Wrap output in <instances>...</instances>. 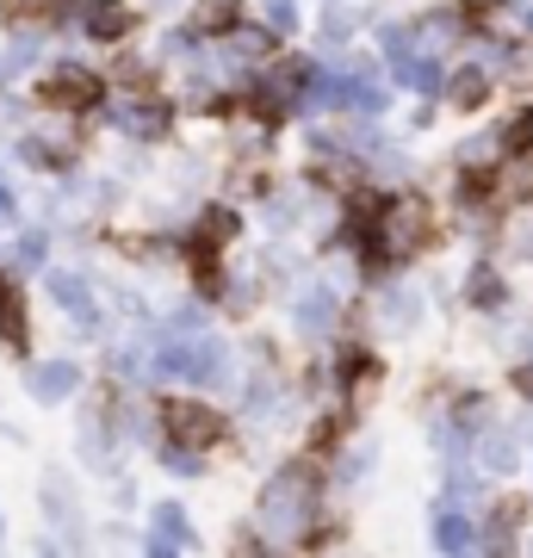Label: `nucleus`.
<instances>
[{
    "label": "nucleus",
    "instance_id": "f257e3e1",
    "mask_svg": "<svg viewBox=\"0 0 533 558\" xmlns=\"http://www.w3.org/2000/svg\"><path fill=\"white\" fill-rule=\"evenodd\" d=\"M156 366L168 379H186V385H223L230 379V348L218 336H198V329H180V341H161Z\"/></svg>",
    "mask_w": 533,
    "mask_h": 558
},
{
    "label": "nucleus",
    "instance_id": "f03ea898",
    "mask_svg": "<svg viewBox=\"0 0 533 558\" xmlns=\"http://www.w3.org/2000/svg\"><path fill=\"white\" fill-rule=\"evenodd\" d=\"M311 515H316V472L311 465H286V472L267 484V497H261V521H267L274 534H298Z\"/></svg>",
    "mask_w": 533,
    "mask_h": 558
},
{
    "label": "nucleus",
    "instance_id": "7ed1b4c3",
    "mask_svg": "<svg viewBox=\"0 0 533 558\" xmlns=\"http://www.w3.org/2000/svg\"><path fill=\"white\" fill-rule=\"evenodd\" d=\"M161 422H168V435L186 440V447H218V440L230 435V422H223L218 410L193 403V398H168L161 403Z\"/></svg>",
    "mask_w": 533,
    "mask_h": 558
},
{
    "label": "nucleus",
    "instance_id": "20e7f679",
    "mask_svg": "<svg viewBox=\"0 0 533 558\" xmlns=\"http://www.w3.org/2000/svg\"><path fill=\"white\" fill-rule=\"evenodd\" d=\"M38 100L50 106V112H94L99 75H87V69H57V75L38 81Z\"/></svg>",
    "mask_w": 533,
    "mask_h": 558
},
{
    "label": "nucleus",
    "instance_id": "39448f33",
    "mask_svg": "<svg viewBox=\"0 0 533 558\" xmlns=\"http://www.w3.org/2000/svg\"><path fill=\"white\" fill-rule=\"evenodd\" d=\"M44 292H50V299H57L62 311L75 317V329H87V336H94V329H99V304H94V286H87V279H81V274H44Z\"/></svg>",
    "mask_w": 533,
    "mask_h": 558
},
{
    "label": "nucleus",
    "instance_id": "423d86ee",
    "mask_svg": "<svg viewBox=\"0 0 533 558\" xmlns=\"http://www.w3.org/2000/svg\"><path fill=\"white\" fill-rule=\"evenodd\" d=\"M0 341L7 348H20L25 354V341H32V311H25V286L13 274H0Z\"/></svg>",
    "mask_w": 533,
    "mask_h": 558
},
{
    "label": "nucleus",
    "instance_id": "0eeeda50",
    "mask_svg": "<svg viewBox=\"0 0 533 558\" xmlns=\"http://www.w3.org/2000/svg\"><path fill=\"white\" fill-rule=\"evenodd\" d=\"M131 25H137V13H131L124 0H87V7H81V32H87V38H99V44L124 38Z\"/></svg>",
    "mask_w": 533,
    "mask_h": 558
},
{
    "label": "nucleus",
    "instance_id": "6e6552de",
    "mask_svg": "<svg viewBox=\"0 0 533 558\" xmlns=\"http://www.w3.org/2000/svg\"><path fill=\"white\" fill-rule=\"evenodd\" d=\"M336 317H341V304H336V292H329V286H304V292H298L292 323L304 329V336H323V329H336Z\"/></svg>",
    "mask_w": 533,
    "mask_h": 558
},
{
    "label": "nucleus",
    "instance_id": "1a4fd4ad",
    "mask_svg": "<svg viewBox=\"0 0 533 558\" xmlns=\"http://www.w3.org/2000/svg\"><path fill=\"white\" fill-rule=\"evenodd\" d=\"M237 230H242V218L230 205H205L193 223V255H218L223 242H237Z\"/></svg>",
    "mask_w": 533,
    "mask_h": 558
},
{
    "label": "nucleus",
    "instance_id": "9d476101",
    "mask_svg": "<svg viewBox=\"0 0 533 558\" xmlns=\"http://www.w3.org/2000/svg\"><path fill=\"white\" fill-rule=\"evenodd\" d=\"M391 75L403 81V87H415V94H447V75H440L435 57H422V50H403V57H391Z\"/></svg>",
    "mask_w": 533,
    "mask_h": 558
},
{
    "label": "nucleus",
    "instance_id": "9b49d317",
    "mask_svg": "<svg viewBox=\"0 0 533 558\" xmlns=\"http://www.w3.org/2000/svg\"><path fill=\"white\" fill-rule=\"evenodd\" d=\"M193 38H230L242 25V0H193Z\"/></svg>",
    "mask_w": 533,
    "mask_h": 558
},
{
    "label": "nucleus",
    "instance_id": "f8f14e48",
    "mask_svg": "<svg viewBox=\"0 0 533 558\" xmlns=\"http://www.w3.org/2000/svg\"><path fill=\"white\" fill-rule=\"evenodd\" d=\"M186 546H193V521H186V509L161 502L156 527H149V553H186Z\"/></svg>",
    "mask_w": 533,
    "mask_h": 558
},
{
    "label": "nucleus",
    "instance_id": "ddd939ff",
    "mask_svg": "<svg viewBox=\"0 0 533 558\" xmlns=\"http://www.w3.org/2000/svg\"><path fill=\"white\" fill-rule=\"evenodd\" d=\"M25 385H32V398L38 403H57V398H69V391L81 385V373L69 366V360H44V366H32V379Z\"/></svg>",
    "mask_w": 533,
    "mask_h": 558
},
{
    "label": "nucleus",
    "instance_id": "4468645a",
    "mask_svg": "<svg viewBox=\"0 0 533 558\" xmlns=\"http://www.w3.org/2000/svg\"><path fill=\"white\" fill-rule=\"evenodd\" d=\"M112 124H119V131H131V137H161V131H168V106H156V100L112 106Z\"/></svg>",
    "mask_w": 533,
    "mask_h": 558
},
{
    "label": "nucleus",
    "instance_id": "2eb2a0df",
    "mask_svg": "<svg viewBox=\"0 0 533 558\" xmlns=\"http://www.w3.org/2000/svg\"><path fill=\"white\" fill-rule=\"evenodd\" d=\"M447 100H453L459 112H477V106L490 100V75H484V69H459V75L447 81Z\"/></svg>",
    "mask_w": 533,
    "mask_h": 558
},
{
    "label": "nucleus",
    "instance_id": "dca6fc26",
    "mask_svg": "<svg viewBox=\"0 0 533 558\" xmlns=\"http://www.w3.org/2000/svg\"><path fill=\"white\" fill-rule=\"evenodd\" d=\"M477 459H484V472H514V459H521V447H514L509 428H490V435L477 440Z\"/></svg>",
    "mask_w": 533,
    "mask_h": 558
},
{
    "label": "nucleus",
    "instance_id": "f3484780",
    "mask_svg": "<svg viewBox=\"0 0 533 558\" xmlns=\"http://www.w3.org/2000/svg\"><path fill=\"white\" fill-rule=\"evenodd\" d=\"M267 81H279V87L298 100V94H311V87H316V69L304 57H279L274 69H267Z\"/></svg>",
    "mask_w": 533,
    "mask_h": 558
},
{
    "label": "nucleus",
    "instance_id": "a211bd4d",
    "mask_svg": "<svg viewBox=\"0 0 533 558\" xmlns=\"http://www.w3.org/2000/svg\"><path fill=\"white\" fill-rule=\"evenodd\" d=\"M435 546H440V553H465V546H472V521L459 515V509H440V521H435Z\"/></svg>",
    "mask_w": 533,
    "mask_h": 558
},
{
    "label": "nucleus",
    "instance_id": "6ab92c4d",
    "mask_svg": "<svg viewBox=\"0 0 533 558\" xmlns=\"http://www.w3.org/2000/svg\"><path fill=\"white\" fill-rule=\"evenodd\" d=\"M521 502H496V527H490V553H509L514 546V527H521Z\"/></svg>",
    "mask_w": 533,
    "mask_h": 558
},
{
    "label": "nucleus",
    "instance_id": "aec40b11",
    "mask_svg": "<svg viewBox=\"0 0 533 558\" xmlns=\"http://www.w3.org/2000/svg\"><path fill=\"white\" fill-rule=\"evenodd\" d=\"M385 317H391V329H410V323L422 317V299H415V292H391V299H385Z\"/></svg>",
    "mask_w": 533,
    "mask_h": 558
},
{
    "label": "nucleus",
    "instance_id": "412c9836",
    "mask_svg": "<svg viewBox=\"0 0 533 558\" xmlns=\"http://www.w3.org/2000/svg\"><path fill=\"white\" fill-rule=\"evenodd\" d=\"M496 143H502V149H533V106H528V112H514Z\"/></svg>",
    "mask_w": 533,
    "mask_h": 558
},
{
    "label": "nucleus",
    "instance_id": "4be33fe9",
    "mask_svg": "<svg viewBox=\"0 0 533 558\" xmlns=\"http://www.w3.org/2000/svg\"><path fill=\"white\" fill-rule=\"evenodd\" d=\"M465 292H472V304H502V279L490 267H472V286Z\"/></svg>",
    "mask_w": 533,
    "mask_h": 558
},
{
    "label": "nucleus",
    "instance_id": "5701e85b",
    "mask_svg": "<svg viewBox=\"0 0 533 558\" xmlns=\"http://www.w3.org/2000/svg\"><path fill=\"white\" fill-rule=\"evenodd\" d=\"M161 459H168V472H174V478H193V472H198V447H186V440H174Z\"/></svg>",
    "mask_w": 533,
    "mask_h": 558
},
{
    "label": "nucleus",
    "instance_id": "b1692460",
    "mask_svg": "<svg viewBox=\"0 0 533 558\" xmlns=\"http://www.w3.org/2000/svg\"><path fill=\"white\" fill-rule=\"evenodd\" d=\"M323 38H329V44H348V38H354V13H341V7H336V13L323 20Z\"/></svg>",
    "mask_w": 533,
    "mask_h": 558
},
{
    "label": "nucleus",
    "instance_id": "393cba45",
    "mask_svg": "<svg viewBox=\"0 0 533 558\" xmlns=\"http://www.w3.org/2000/svg\"><path fill=\"white\" fill-rule=\"evenodd\" d=\"M267 44H274V25H267V32H242L237 25V50L242 57H267Z\"/></svg>",
    "mask_w": 533,
    "mask_h": 558
},
{
    "label": "nucleus",
    "instance_id": "a878e982",
    "mask_svg": "<svg viewBox=\"0 0 533 558\" xmlns=\"http://www.w3.org/2000/svg\"><path fill=\"white\" fill-rule=\"evenodd\" d=\"M267 25H274V32H292L298 25V0H267Z\"/></svg>",
    "mask_w": 533,
    "mask_h": 558
},
{
    "label": "nucleus",
    "instance_id": "bb28decb",
    "mask_svg": "<svg viewBox=\"0 0 533 558\" xmlns=\"http://www.w3.org/2000/svg\"><path fill=\"white\" fill-rule=\"evenodd\" d=\"M509 242H514V255H533V211H521V218H514Z\"/></svg>",
    "mask_w": 533,
    "mask_h": 558
},
{
    "label": "nucleus",
    "instance_id": "cd10ccee",
    "mask_svg": "<svg viewBox=\"0 0 533 558\" xmlns=\"http://www.w3.org/2000/svg\"><path fill=\"white\" fill-rule=\"evenodd\" d=\"M453 32H459V25H453V13H435V20L422 25V38H428V44H447Z\"/></svg>",
    "mask_w": 533,
    "mask_h": 558
},
{
    "label": "nucleus",
    "instance_id": "c85d7f7f",
    "mask_svg": "<svg viewBox=\"0 0 533 558\" xmlns=\"http://www.w3.org/2000/svg\"><path fill=\"white\" fill-rule=\"evenodd\" d=\"M20 218V205H13V193H7V186H0V223H13Z\"/></svg>",
    "mask_w": 533,
    "mask_h": 558
},
{
    "label": "nucleus",
    "instance_id": "c756f323",
    "mask_svg": "<svg viewBox=\"0 0 533 558\" xmlns=\"http://www.w3.org/2000/svg\"><path fill=\"white\" fill-rule=\"evenodd\" d=\"M459 7H472V13H490L496 0H459Z\"/></svg>",
    "mask_w": 533,
    "mask_h": 558
},
{
    "label": "nucleus",
    "instance_id": "7c9ffc66",
    "mask_svg": "<svg viewBox=\"0 0 533 558\" xmlns=\"http://www.w3.org/2000/svg\"><path fill=\"white\" fill-rule=\"evenodd\" d=\"M25 7H57V0H25Z\"/></svg>",
    "mask_w": 533,
    "mask_h": 558
},
{
    "label": "nucleus",
    "instance_id": "2f4dec72",
    "mask_svg": "<svg viewBox=\"0 0 533 558\" xmlns=\"http://www.w3.org/2000/svg\"><path fill=\"white\" fill-rule=\"evenodd\" d=\"M0 81H7V69H0Z\"/></svg>",
    "mask_w": 533,
    "mask_h": 558
},
{
    "label": "nucleus",
    "instance_id": "473e14b6",
    "mask_svg": "<svg viewBox=\"0 0 533 558\" xmlns=\"http://www.w3.org/2000/svg\"><path fill=\"white\" fill-rule=\"evenodd\" d=\"M156 7H161V0H156Z\"/></svg>",
    "mask_w": 533,
    "mask_h": 558
}]
</instances>
